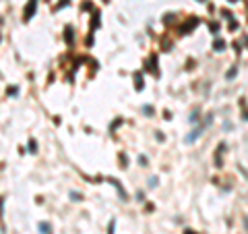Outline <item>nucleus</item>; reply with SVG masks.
I'll return each mask as SVG.
<instances>
[{
    "mask_svg": "<svg viewBox=\"0 0 248 234\" xmlns=\"http://www.w3.org/2000/svg\"><path fill=\"white\" fill-rule=\"evenodd\" d=\"M33 12H35V0H31L27 6V11H25V21H29V19L33 17Z\"/></svg>",
    "mask_w": 248,
    "mask_h": 234,
    "instance_id": "obj_1",
    "label": "nucleus"
},
{
    "mask_svg": "<svg viewBox=\"0 0 248 234\" xmlns=\"http://www.w3.org/2000/svg\"><path fill=\"white\" fill-rule=\"evenodd\" d=\"M40 232L41 234H52V226H50L48 222H41L40 224Z\"/></svg>",
    "mask_w": 248,
    "mask_h": 234,
    "instance_id": "obj_2",
    "label": "nucleus"
},
{
    "mask_svg": "<svg viewBox=\"0 0 248 234\" xmlns=\"http://www.w3.org/2000/svg\"><path fill=\"white\" fill-rule=\"evenodd\" d=\"M213 48H215V50H223V48H225V41L217 40V41H215V44H213Z\"/></svg>",
    "mask_w": 248,
    "mask_h": 234,
    "instance_id": "obj_3",
    "label": "nucleus"
},
{
    "mask_svg": "<svg viewBox=\"0 0 248 234\" xmlns=\"http://www.w3.org/2000/svg\"><path fill=\"white\" fill-rule=\"evenodd\" d=\"M227 77H230V79H234V77H236V69H232L230 73H227Z\"/></svg>",
    "mask_w": 248,
    "mask_h": 234,
    "instance_id": "obj_4",
    "label": "nucleus"
},
{
    "mask_svg": "<svg viewBox=\"0 0 248 234\" xmlns=\"http://www.w3.org/2000/svg\"><path fill=\"white\" fill-rule=\"evenodd\" d=\"M184 234H194V232H190V230H186V232H184Z\"/></svg>",
    "mask_w": 248,
    "mask_h": 234,
    "instance_id": "obj_5",
    "label": "nucleus"
}]
</instances>
